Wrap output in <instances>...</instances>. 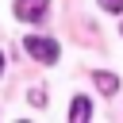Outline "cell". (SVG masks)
<instances>
[{
  "instance_id": "cell-1",
  "label": "cell",
  "mask_w": 123,
  "mask_h": 123,
  "mask_svg": "<svg viewBox=\"0 0 123 123\" xmlns=\"http://www.w3.org/2000/svg\"><path fill=\"white\" fill-rule=\"evenodd\" d=\"M23 50H27L35 62H42V65H54V62L62 58V46H58L54 38H46V35H27V38H23Z\"/></svg>"
},
{
  "instance_id": "cell-5",
  "label": "cell",
  "mask_w": 123,
  "mask_h": 123,
  "mask_svg": "<svg viewBox=\"0 0 123 123\" xmlns=\"http://www.w3.org/2000/svg\"><path fill=\"white\" fill-rule=\"evenodd\" d=\"M96 4H100V8H104V12H115V15H119V12H123V0H96Z\"/></svg>"
},
{
  "instance_id": "cell-2",
  "label": "cell",
  "mask_w": 123,
  "mask_h": 123,
  "mask_svg": "<svg viewBox=\"0 0 123 123\" xmlns=\"http://www.w3.org/2000/svg\"><path fill=\"white\" fill-rule=\"evenodd\" d=\"M46 4H50V0H15V15L27 19V23H38V19L46 15Z\"/></svg>"
},
{
  "instance_id": "cell-3",
  "label": "cell",
  "mask_w": 123,
  "mask_h": 123,
  "mask_svg": "<svg viewBox=\"0 0 123 123\" xmlns=\"http://www.w3.org/2000/svg\"><path fill=\"white\" fill-rule=\"evenodd\" d=\"M92 85H96L104 96H115V92H119V77L108 73V69H96V73H92Z\"/></svg>"
},
{
  "instance_id": "cell-4",
  "label": "cell",
  "mask_w": 123,
  "mask_h": 123,
  "mask_svg": "<svg viewBox=\"0 0 123 123\" xmlns=\"http://www.w3.org/2000/svg\"><path fill=\"white\" fill-rule=\"evenodd\" d=\"M88 115H92V100H88V96H77V100H73V108H69V119H73V123H81V119H88Z\"/></svg>"
},
{
  "instance_id": "cell-6",
  "label": "cell",
  "mask_w": 123,
  "mask_h": 123,
  "mask_svg": "<svg viewBox=\"0 0 123 123\" xmlns=\"http://www.w3.org/2000/svg\"><path fill=\"white\" fill-rule=\"evenodd\" d=\"M4 65H8V58H4V50H0V73H4Z\"/></svg>"
},
{
  "instance_id": "cell-7",
  "label": "cell",
  "mask_w": 123,
  "mask_h": 123,
  "mask_svg": "<svg viewBox=\"0 0 123 123\" xmlns=\"http://www.w3.org/2000/svg\"><path fill=\"white\" fill-rule=\"evenodd\" d=\"M119 35H123V27H119Z\"/></svg>"
}]
</instances>
